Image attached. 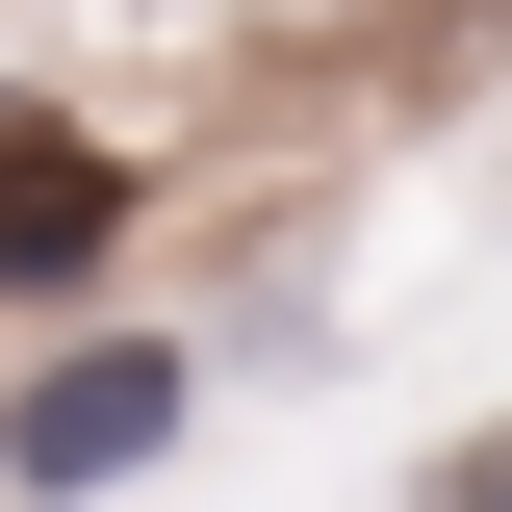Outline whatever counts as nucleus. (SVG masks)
Segmentation results:
<instances>
[{"instance_id": "obj_1", "label": "nucleus", "mask_w": 512, "mask_h": 512, "mask_svg": "<svg viewBox=\"0 0 512 512\" xmlns=\"http://www.w3.org/2000/svg\"><path fill=\"white\" fill-rule=\"evenodd\" d=\"M154 436H180V333H77L0 384V487H128Z\"/></svg>"}, {"instance_id": "obj_3", "label": "nucleus", "mask_w": 512, "mask_h": 512, "mask_svg": "<svg viewBox=\"0 0 512 512\" xmlns=\"http://www.w3.org/2000/svg\"><path fill=\"white\" fill-rule=\"evenodd\" d=\"M410 512H512V410H487V436H461V461H436Z\"/></svg>"}, {"instance_id": "obj_2", "label": "nucleus", "mask_w": 512, "mask_h": 512, "mask_svg": "<svg viewBox=\"0 0 512 512\" xmlns=\"http://www.w3.org/2000/svg\"><path fill=\"white\" fill-rule=\"evenodd\" d=\"M103 231H128V154H77V128L0 103V282H103Z\"/></svg>"}]
</instances>
